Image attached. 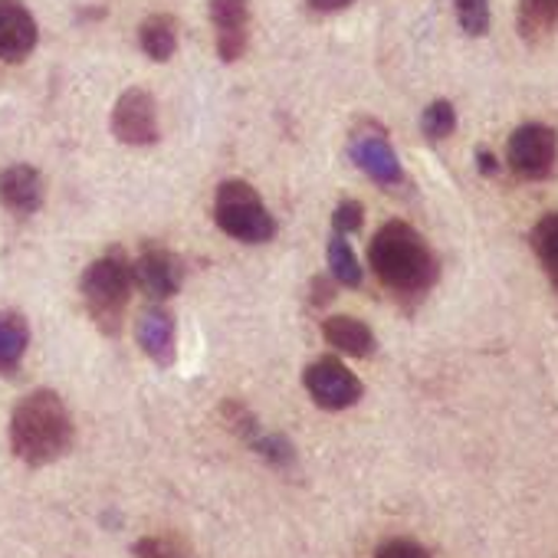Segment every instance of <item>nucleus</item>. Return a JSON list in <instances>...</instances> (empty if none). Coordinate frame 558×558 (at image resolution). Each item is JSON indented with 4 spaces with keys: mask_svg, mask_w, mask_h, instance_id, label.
Segmentation results:
<instances>
[{
    "mask_svg": "<svg viewBox=\"0 0 558 558\" xmlns=\"http://www.w3.org/2000/svg\"><path fill=\"white\" fill-rule=\"evenodd\" d=\"M303 385L310 391V398L323 408V411H345L352 404L362 401V381L352 368H345V362L326 355L316 359L306 372H303Z\"/></svg>",
    "mask_w": 558,
    "mask_h": 558,
    "instance_id": "obj_6",
    "label": "nucleus"
},
{
    "mask_svg": "<svg viewBox=\"0 0 558 558\" xmlns=\"http://www.w3.org/2000/svg\"><path fill=\"white\" fill-rule=\"evenodd\" d=\"M421 129H424V135H427L430 142L450 138L453 129H457V109H453L447 99L430 102V106L424 109V116H421Z\"/></svg>",
    "mask_w": 558,
    "mask_h": 558,
    "instance_id": "obj_21",
    "label": "nucleus"
},
{
    "mask_svg": "<svg viewBox=\"0 0 558 558\" xmlns=\"http://www.w3.org/2000/svg\"><path fill=\"white\" fill-rule=\"evenodd\" d=\"M76 437L70 408L50 388H37L14 408L11 447L27 466H47L70 453Z\"/></svg>",
    "mask_w": 558,
    "mask_h": 558,
    "instance_id": "obj_2",
    "label": "nucleus"
},
{
    "mask_svg": "<svg viewBox=\"0 0 558 558\" xmlns=\"http://www.w3.org/2000/svg\"><path fill=\"white\" fill-rule=\"evenodd\" d=\"M368 263L395 296H424L437 283V256L404 220H388L368 243Z\"/></svg>",
    "mask_w": 558,
    "mask_h": 558,
    "instance_id": "obj_1",
    "label": "nucleus"
},
{
    "mask_svg": "<svg viewBox=\"0 0 558 558\" xmlns=\"http://www.w3.org/2000/svg\"><path fill=\"white\" fill-rule=\"evenodd\" d=\"M31 345V326L21 313H0V375H14Z\"/></svg>",
    "mask_w": 558,
    "mask_h": 558,
    "instance_id": "obj_15",
    "label": "nucleus"
},
{
    "mask_svg": "<svg viewBox=\"0 0 558 558\" xmlns=\"http://www.w3.org/2000/svg\"><path fill=\"white\" fill-rule=\"evenodd\" d=\"M135 339H138L142 352L155 365H161V368L174 365V355H178V329H174V316L168 310L148 306L138 316V323H135Z\"/></svg>",
    "mask_w": 558,
    "mask_h": 558,
    "instance_id": "obj_12",
    "label": "nucleus"
},
{
    "mask_svg": "<svg viewBox=\"0 0 558 558\" xmlns=\"http://www.w3.org/2000/svg\"><path fill=\"white\" fill-rule=\"evenodd\" d=\"M0 204L11 214L27 217L44 207V178L31 165H11L0 174Z\"/></svg>",
    "mask_w": 558,
    "mask_h": 558,
    "instance_id": "obj_13",
    "label": "nucleus"
},
{
    "mask_svg": "<svg viewBox=\"0 0 558 558\" xmlns=\"http://www.w3.org/2000/svg\"><path fill=\"white\" fill-rule=\"evenodd\" d=\"M266 463H272V466H290L293 460H296V450H293V444L283 437V434H253L250 440H246Z\"/></svg>",
    "mask_w": 558,
    "mask_h": 558,
    "instance_id": "obj_22",
    "label": "nucleus"
},
{
    "mask_svg": "<svg viewBox=\"0 0 558 558\" xmlns=\"http://www.w3.org/2000/svg\"><path fill=\"white\" fill-rule=\"evenodd\" d=\"M332 296H336V293H332V287H329V279H326V276H316V279H313V303L323 306V303H329Z\"/></svg>",
    "mask_w": 558,
    "mask_h": 558,
    "instance_id": "obj_27",
    "label": "nucleus"
},
{
    "mask_svg": "<svg viewBox=\"0 0 558 558\" xmlns=\"http://www.w3.org/2000/svg\"><path fill=\"white\" fill-rule=\"evenodd\" d=\"M138 44L145 50V57H151L155 63H165L174 57L178 50V31L171 17H148L138 31Z\"/></svg>",
    "mask_w": 558,
    "mask_h": 558,
    "instance_id": "obj_17",
    "label": "nucleus"
},
{
    "mask_svg": "<svg viewBox=\"0 0 558 558\" xmlns=\"http://www.w3.org/2000/svg\"><path fill=\"white\" fill-rule=\"evenodd\" d=\"M349 155H352V161H355L372 181H378L381 187H395V184L404 181L398 151L391 148V142H388L385 132H378V129H362V132H355L352 142H349Z\"/></svg>",
    "mask_w": 558,
    "mask_h": 558,
    "instance_id": "obj_9",
    "label": "nucleus"
},
{
    "mask_svg": "<svg viewBox=\"0 0 558 558\" xmlns=\"http://www.w3.org/2000/svg\"><path fill=\"white\" fill-rule=\"evenodd\" d=\"M217 227L240 243H266L276 236V220L266 210L263 197L246 181H223L214 197Z\"/></svg>",
    "mask_w": 558,
    "mask_h": 558,
    "instance_id": "obj_4",
    "label": "nucleus"
},
{
    "mask_svg": "<svg viewBox=\"0 0 558 558\" xmlns=\"http://www.w3.org/2000/svg\"><path fill=\"white\" fill-rule=\"evenodd\" d=\"M375 558H430V551L414 538H388L378 545Z\"/></svg>",
    "mask_w": 558,
    "mask_h": 558,
    "instance_id": "obj_25",
    "label": "nucleus"
},
{
    "mask_svg": "<svg viewBox=\"0 0 558 558\" xmlns=\"http://www.w3.org/2000/svg\"><path fill=\"white\" fill-rule=\"evenodd\" d=\"M457 4V24L470 37H483L489 31V0H453Z\"/></svg>",
    "mask_w": 558,
    "mask_h": 558,
    "instance_id": "obj_23",
    "label": "nucleus"
},
{
    "mask_svg": "<svg viewBox=\"0 0 558 558\" xmlns=\"http://www.w3.org/2000/svg\"><path fill=\"white\" fill-rule=\"evenodd\" d=\"M135 558H194L191 545L178 535H145L132 545Z\"/></svg>",
    "mask_w": 558,
    "mask_h": 558,
    "instance_id": "obj_20",
    "label": "nucleus"
},
{
    "mask_svg": "<svg viewBox=\"0 0 558 558\" xmlns=\"http://www.w3.org/2000/svg\"><path fill=\"white\" fill-rule=\"evenodd\" d=\"M306 4H310V11H316V14H339V11L352 8L355 0H306Z\"/></svg>",
    "mask_w": 558,
    "mask_h": 558,
    "instance_id": "obj_26",
    "label": "nucleus"
},
{
    "mask_svg": "<svg viewBox=\"0 0 558 558\" xmlns=\"http://www.w3.org/2000/svg\"><path fill=\"white\" fill-rule=\"evenodd\" d=\"M323 336L336 352L352 359H368L375 352V332L355 316H329L323 323Z\"/></svg>",
    "mask_w": 558,
    "mask_h": 558,
    "instance_id": "obj_14",
    "label": "nucleus"
},
{
    "mask_svg": "<svg viewBox=\"0 0 558 558\" xmlns=\"http://www.w3.org/2000/svg\"><path fill=\"white\" fill-rule=\"evenodd\" d=\"M506 161L512 168V174L525 178V181H542L555 171L558 161V135L548 125L529 122L519 125L509 142H506Z\"/></svg>",
    "mask_w": 558,
    "mask_h": 558,
    "instance_id": "obj_5",
    "label": "nucleus"
},
{
    "mask_svg": "<svg viewBox=\"0 0 558 558\" xmlns=\"http://www.w3.org/2000/svg\"><path fill=\"white\" fill-rule=\"evenodd\" d=\"M529 243H532L542 269L548 272L551 287L558 290V210H551V214L535 220V227L529 233Z\"/></svg>",
    "mask_w": 558,
    "mask_h": 558,
    "instance_id": "obj_16",
    "label": "nucleus"
},
{
    "mask_svg": "<svg viewBox=\"0 0 558 558\" xmlns=\"http://www.w3.org/2000/svg\"><path fill=\"white\" fill-rule=\"evenodd\" d=\"M132 290H135L132 263L122 256V250H112V253L99 256L96 263H89L83 279H80L83 303H86L93 323L106 336H119L125 306L132 300Z\"/></svg>",
    "mask_w": 558,
    "mask_h": 558,
    "instance_id": "obj_3",
    "label": "nucleus"
},
{
    "mask_svg": "<svg viewBox=\"0 0 558 558\" xmlns=\"http://www.w3.org/2000/svg\"><path fill=\"white\" fill-rule=\"evenodd\" d=\"M112 135L122 145H135V148L155 145L161 138L158 106H155L151 93H145V89H125L119 96V102L112 109Z\"/></svg>",
    "mask_w": 558,
    "mask_h": 558,
    "instance_id": "obj_7",
    "label": "nucleus"
},
{
    "mask_svg": "<svg viewBox=\"0 0 558 558\" xmlns=\"http://www.w3.org/2000/svg\"><path fill=\"white\" fill-rule=\"evenodd\" d=\"M362 223H365V207H362L359 201H342V204L336 207V214H332V227H336V233H342V236L362 230Z\"/></svg>",
    "mask_w": 558,
    "mask_h": 558,
    "instance_id": "obj_24",
    "label": "nucleus"
},
{
    "mask_svg": "<svg viewBox=\"0 0 558 558\" xmlns=\"http://www.w3.org/2000/svg\"><path fill=\"white\" fill-rule=\"evenodd\" d=\"M476 165H480V174H486V178L499 171V161L493 151H476Z\"/></svg>",
    "mask_w": 558,
    "mask_h": 558,
    "instance_id": "obj_28",
    "label": "nucleus"
},
{
    "mask_svg": "<svg viewBox=\"0 0 558 558\" xmlns=\"http://www.w3.org/2000/svg\"><path fill=\"white\" fill-rule=\"evenodd\" d=\"M132 279L148 300L165 303V300L178 296L181 287H184V263L171 250L151 246L132 263Z\"/></svg>",
    "mask_w": 558,
    "mask_h": 558,
    "instance_id": "obj_8",
    "label": "nucleus"
},
{
    "mask_svg": "<svg viewBox=\"0 0 558 558\" xmlns=\"http://www.w3.org/2000/svg\"><path fill=\"white\" fill-rule=\"evenodd\" d=\"M37 21L21 0H0V60L24 63L37 47Z\"/></svg>",
    "mask_w": 558,
    "mask_h": 558,
    "instance_id": "obj_10",
    "label": "nucleus"
},
{
    "mask_svg": "<svg viewBox=\"0 0 558 558\" xmlns=\"http://www.w3.org/2000/svg\"><path fill=\"white\" fill-rule=\"evenodd\" d=\"M558 27V0H519V31L525 40H542Z\"/></svg>",
    "mask_w": 558,
    "mask_h": 558,
    "instance_id": "obj_18",
    "label": "nucleus"
},
{
    "mask_svg": "<svg viewBox=\"0 0 558 558\" xmlns=\"http://www.w3.org/2000/svg\"><path fill=\"white\" fill-rule=\"evenodd\" d=\"M210 24L217 34V53L223 63H233L246 50L250 0H210Z\"/></svg>",
    "mask_w": 558,
    "mask_h": 558,
    "instance_id": "obj_11",
    "label": "nucleus"
},
{
    "mask_svg": "<svg viewBox=\"0 0 558 558\" xmlns=\"http://www.w3.org/2000/svg\"><path fill=\"white\" fill-rule=\"evenodd\" d=\"M329 272H332V279L336 283H342V287H362V266H359V256H355V250L349 246V240L342 236V233H336L332 240H329Z\"/></svg>",
    "mask_w": 558,
    "mask_h": 558,
    "instance_id": "obj_19",
    "label": "nucleus"
}]
</instances>
